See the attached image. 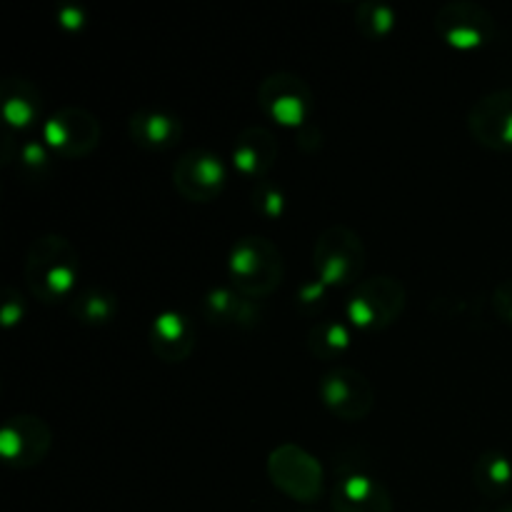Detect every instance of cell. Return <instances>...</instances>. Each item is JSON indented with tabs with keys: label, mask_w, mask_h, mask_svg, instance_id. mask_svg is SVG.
I'll list each match as a JSON object with an SVG mask.
<instances>
[{
	"label": "cell",
	"mask_w": 512,
	"mask_h": 512,
	"mask_svg": "<svg viewBox=\"0 0 512 512\" xmlns=\"http://www.w3.org/2000/svg\"><path fill=\"white\" fill-rule=\"evenodd\" d=\"M23 280L30 295L45 305L70 300L78 293L80 255L68 238L58 233L40 235L25 253Z\"/></svg>",
	"instance_id": "1"
},
{
	"label": "cell",
	"mask_w": 512,
	"mask_h": 512,
	"mask_svg": "<svg viewBox=\"0 0 512 512\" xmlns=\"http://www.w3.org/2000/svg\"><path fill=\"white\" fill-rule=\"evenodd\" d=\"M230 288L253 300H263L280 288L285 260L278 245L263 235H245L228 255Z\"/></svg>",
	"instance_id": "2"
},
{
	"label": "cell",
	"mask_w": 512,
	"mask_h": 512,
	"mask_svg": "<svg viewBox=\"0 0 512 512\" xmlns=\"http://www.w3.org/2000/svg\"><path fill=\"white\" fill-rule=\"evenodd\" d=\"M368 250L363 238L348 225H330L318 235L313 248L315 278L328 288L358 283L365 270Z\"/></svg>",
	"instance_id": "3"
},
{
	"label": "cell",
	"mask_w": 512,
	"mask_h": 512,
	"mask_svg": "<svg viewBox=\"0 0 512 512\" xmlns=\"http://www.w3.org/2000/svg\"><path fill=\"white\" fill-rule=\"evenodd\" d=\"M408 305V293L400 280L378 275L355 285L345 303V320L363 333H380L395 325Z\"/></svg>",
	"instance_id": "4"
},
{
	"label": "cell",
	"mask_w": 512,
	"mask_h": 512,
	"mask_svg": "<svg viewBox=\"0 0 512 512\" xmlns=\"http://www.w3.org/2000/svg\"><path fill=\"white\" fill-rule=\"evenodd\" d=\"M268 478L295 503H315L323 495V468L295 443L278 445L268 455Z\"/></svg>",
	"instance_id": "5"
},
{
	"label": "cell",
	"mask_w": 512,
	"mask_h": 512,
	"mask_svg": "<svg viewBox=\"0 0 512 512\" xmlns=\"http://www.w3.org/2000/svg\"><path fill=\"white\" fill-rule=\"evenodd\" d=\"M258 103L263 113L283 128H303L315 108V95L300 75L273 73L260 83Z\"/></svg>",
	"instance_id": "6"
},
{
	"label": "cell",
	"mask_w": 512,
	"mask_h": 512,
	"mask_svg": "<svg viewBox=\"0 0 512 512\" xmlns=\"http://www.w3.org/2000/svg\"><path fill=\"white\" fill-rule=\"evenodd\" d=\"M435 33L448 43L450 48L463 50H480L495 38V18L488 8L470 0H453L445 3L435 15Z\"/></svg>",
	"instance_id": "7"
},
{
	"label": "cell",
	"mask_w": 512,
	"mask_h": 512,
	"mask_svg": "<svg viewBox=\"0 0 512 512\" xmlns=\"http://www.w3.org/2000/svg\"><path fill=\"white\" fill-rule=\"evenodd\" d=\"M100 123L90 110L68 105L43 123V143L60 158L78 160L93 153L100 143Z\"/></svg>",
	"instance_id": "8"
},
{
	"label": "cell",
	"mask_w": 512,
	"mask_h": 512,
	"mask_svg": "<svg viewBox=\"0 0 512 512\" xmlns=\"http://www.w3.org/2000/svg\"><path fill=\"white\" fill-rule=\"evenodd\" d=\"M53 448L50 425L38 415H13L0 430V458L15 470L38 468Z\"/></svg>",
	"instance_id": "9"
},
{
	"label": "cell",
	"mask_w": 512,
	"mask_h": 512,
	"mask_svg": "<svg viewBox=\"0 0 512 512\" xmlns=\"http://www.w3.org/2000/svg\"><path fill=\"white\" fill-rule=\"evenodd\" d=\"M320 400L335 418L345 423H360L373 413L375 390L360 370L335 368L320 378Z\"/></svg>",
	"instance_id": "10"
},
{
	"label": "cell",
	"mask_w": 512,
	"mask_h": 512,
	"mask_svg": "<svg viewBox=\"0 0 512 512\" xmlns=\"http://www.w3.org/2000/svg\"><path fill=\"white\" fill-rule=\"evenodd\" d=\"M228 183L225 163L210 150H185L173 165V185L190 203H213Z\"/></svg>",
	"instance_id": "11"
},
{
	"label": "cell",
	"mask_w": 512,
	"mask_h": 512,
	"mask_svg": "<svg viewBox=\"0 0 512 512\" xmlns=\"http://www.w3.org/2000/svg\"><path fill=\"white\" fill-rule=\"evenodd\" d=\"M468 130L488 150H512V88L483 95L468 113Z\"/></svg>",
	"instance_id": "12"
},
{
	"label": "cell",
	"mask_w": 512,
	"mask_h": 512,
	"mask_svg": "<svg viewBox=\"0 0 512 512\" xmlns=\"http://www.w3.org/2000/svg\"><path fill=\"white\" fill-rule=\"evenodd\" d=\"M333 512H393L388 488L363 470L343 473L333 488Z\"/></svg>",
	"instance_id": "13"
},
{
	"label": "cell",
	"mask_w": 512,
	"mask_h": 512,
	"mask_svg": "<svg viewBox=\"0 0 512 512\" xmlns=\"http://www.w3.org/2000/svg\"><path fill=\"white\" fill-rule=\"evenodd\" d=\"M148 340L153 355L163 363H185L195 348V325L185 313L165 310L155 315Z\"/></svg>",
	"instance_id": "14"
},
{
	"label": "cell",
	"mask_w": 512,
	"mask_h": 512,
	"mask_svg": "<svg viewBox=\"0 0 512 512\" xmlns=\"http://www.w3.org/2000/svg\"><path fill=\"white\" fill-rule=\"evenodd\" d=\"M278 155V138L268 128H263V125H250V128H245L233 145L235 170L243 173L245 178L255 180V183L265 180V175L273 170Z\"/></svg>",
	"instance_id": "15"
},
{
	"label": "cell",
	"mask_w": 512,
	"mask_h": 512,
	"mask_svg": "<svg viewBox=\"0 0 512 512\" xmlns=\"http://www.w3.org/2000/svg\"><path fill=\"white\" fill-rule=\"evenodd\" d=\"M128 135L143 150L160 153V150H170L178 145L180 135H183V123L165 110H138L130 115Z\"/></svg>",
	"instance_id": "16"
},
{
	"label": "cell",
	"mask_w": 512,
	"mask_h": 512,
	"mask_svg": "<svg viewBox=\"0 0 512 512\" xmlns=\"http://www.w3.org/2000/svg\"><path fill=\"white\" fill-rule=\"evenodd\" d=\"M203 315L210 325L223 328H253L260 320L253 298L235 288H213L203 298Z\"/></svg>",
	"instance_id": "17"
},
{
	"label": "cell",
	"mask_w": 512,
	"mask_h": 512,
	"mask_svg": "<svg viewBox=\"0 0 512 512\" xmlns=\"http://www.w3.org/2000/svg\"><path fill=\"white\" fill-rule=\"evenodd\" d=\"M40 90L25 78H5L0 85V113L15 130H28L38 123L43 113Z\"/></svg>",
	"instance_id": "18"
},
{
	"label": "cell",
	"mask_w": 512,
	"mask_h": 512,
	"mask_svg": "<svg viewBox=\"0 0 512 512\" xmlns=\"http://www.w3.org/2000/svg\"><path fill=\"white\" fill-rule=\"evenodd\" d=\"M473 483L485 498H505L512 488V460L500 450H485L473 465Z\"/></svg>",
	"instance_id": "19"
},
{
	"label": "cell",
	"mask_w": 512,
	"mask_h": 512,
	"mask_svg": "<svg viewBox=\"0 0 512 512\" xmlns=\"http://www.w3.org/2000/svg\"><path fill=\"white\" fill-rule=\"evenodd\" d=\"M70 315L78 323L90 325V328H100V325H108L118 315V298L108 288L90 285V288L78 290L70 298Z\"/></svg>",
	"instance_id": "20"
},
{
	"label": "cell",
	"mask_w": 512,
	"mask_h": 512,
	"mask_svg": "<svg viewBox=\"0 0 512 512\" xmlns=\"http://www.w3.org/2000/svg\"><path fill=\"white\" fill-rule=\"evenodd\" d=\"M350 343H353V338H350L348 325L338 323V320H320L305 335L308 353L315 360H325V363L343 358L350 350Z\"/></svg>",
	"instance_id": "21"
},
{
	"label": "cell",
	"mask_w": 512,
	"mask_h": 512,
	"mask_svg": "<svg viewBox=\"0 0 512 512\" xmlns=\"http://www.w3.org/2000/svg\"><path fill=\"white\" fill-rule=\"evenodd\" d=\"M395 23H398V15L385 3L368 0V3H360L355 8V25H358V30L368 40L388 38L395 30Z\"/></svg>",
	"instance_id": "22"
},
{
	"label": "cell",
	"mask_w": 512,
	"mask_h": 512,
	"mask_svg": "<svg viewBox=\"0 0 512 512\" xmlns=\"http://www.w3.org/2000/svg\"><path fill=\"white\" fill-rule=\"evenodd\" d=\"M250 205H253L255 215H260V218L278 220L285 213V193L270 180H260V183L253 185Z\"/></svg>",
	"instance_id": "23"
},
{
	"label": "cell",
	"mask_w": 512,
	"mask_h": 512,
	"mask_svg": "<svg viewBox=\"0 0 512 512\" xmlns=\"http://www.w3.org/2000/svg\"><path fill=\"white\" fill-rule=\"evenodd\" d=\"M18 170L23 173V178L28 180H45L50 170V155L48 145L35 143L28 140L18 148Z\"/></svg>",
	"instance_id": "24"
},
{
	"label": "cell",
	"mask_w": 512,
	"mask_h": 512,
	"mask_svg": "<svg viewBox=\"0 0 512 512\" xmlns=\"http://www.w3.org/2000/svg\"><path fill=\"white\" fill-rule=\"evenodd\" d=\"M25 318V300L13 285L3 290V300H0V323L3 328H15L18 323H23Z\"/></svg>",
	"instance_id": "25"
},
{
	"label": "cell",
	"mask_w": 512,
	"mask_h": 512,
	"mask_svg": "<svg viewBox=\"0 0 512 512\" xmlns=\"http://www.w3.org/2000/svg\"><path fill=\"white\" fill-rule=\"evenodd\" d=\"M493 310L503 323L512 325V280H505L493 293Z\"/></svg>",
	"instance_id": "26"
},
{
	"label": "cell",
	"mask_w": 512,
	"mask_h": 512,
	"mask_svg": "<svg viewBox=\"0 0 512 512\" xmlns=\"http://www.w3.org/2000/svg\"><path fill=\"white\" fill-rule=\"evenodd\" d=\"M328 290H330L328 285L320 283L318 278L310 280V283L300 285V290H298V303L303 305V308H318V305L325 300V293H328Z\"/></svg>",
	"instance_id": "27"
},
{
	"label": "cell",
	"mask_w": 512,
	"mask_h": 512,
	"mask_svg": "<svg viewBox=\"0 0 512 512\" xmlns=\"http://www.w3.org/2000/svg\"><path fill=\"white\" fill-rule=\"evenodd\" d=\"M58 25L68 33H75V30H83L85 28V13L83 8L78 5H63L58 10Z\"/></svg>",
	"instance_id": "28"
},
{
	"label": "cell",
	"mask_w": 512,
	"mask_h": 512,
	"mask_svg": "<svg viewBox=\"0 0 512 512\" xmlns=\"http://www.w3.org/2000/svg\"><path fill=\"white\" fill-rule=\"evenodd\" d=\"M500 512H512V503H510V505H505V508L500 510Z\"/></svg>",
	"instance_id": "29"
}]
</instances>
